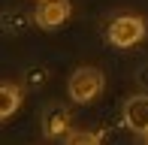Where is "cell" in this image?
Listing matches in <instances>:
<instances>
[{"label": "cell", "instance_id": "cell-1", "mask_svg": "<svg viewBox=\"0 0 148 145\" xmlns=\"http://www.w3.org/2000/svg\"><path fill=\"white\" fill-rule=\"evenodd\" d=\"M103 72L97 67H79L66 82V94H70L73 103H91L103 94Z\"/></svg>", "mask_w": 148, "mask_h": 145}, {"label": "cell", "instance_id": "cell-2", "mask_svg": "<svg viewBox=\"0 0 148 145\" xmlns=\"http://www.w3.org/2000/svg\"><path fill=\"white\" fill-rule=\"evenodd\" d=\"M106 36H109V42L118 45V49H130V45H136L139 39L145 36V21L139 15H118V18H112Z\"/></svg>", "mask_w": 148, "mask_h": 145}, {"label": "cell", "instance_id": "cell-3", "mask_svg": "<svg viewBox=\"0 0 148 145\" xmlns=\"http://www.w3.org/2000/svg\"><path fill=\"white\" fill-rule=\"evenodd\" d=\"M66 18H70V0H39L36 12H33V21L45 30L60 27Z\"/></svg>", "mask_w": 148, "mask_h": 145}, {"label": "cell", "instance_id": "cell-4", "mask_svg": "<svg viewBox=\"0 0 148 145\" xmlns=\"http://www.w3.org/2000/svg\"><path fill=\"white\" fill-rule=\"evenodd\" d=\"M124 124L139 136H148V94H133L124 103Z\"/></svg>", "mask_w": 148, "mask_h": 145}, {"label": "cell", "instance_id": "cell-5", "mask_svg": "<svg viewBox=\"0 0 148 145\" xmlns=\"http://www.w3.org/2000/svg\"><path fill=\"white\" fill-rule=\"evenodd\" d=\"M70 112L66 106H51L49 112L42 115V133L49 136V139H58V136H66L70 133Z\"/></svg>", "mask_w": 148, "mask_h": 145}, {"label": "cell", "instance_id": "cell-6", "mask_svg": "<svg viewBox=\"0 0 148 145\" xmlns=\"http://www.w3.org/2000/svg\"><path fill=\"white\" fill-rule=\"evenodd\" d=\"M18 103H21V88L6 82L3 88H0V118H9L12 112L18 109Z\"/></svg>", "mask_w": 148, "mask_h": 145}, {"label": "cell", "instance_id": "cell-7", "mask_svg": "<svg viewBox=\"0 0 148 145\" xmlns=\"http://www.w3.org/2000/svg\"><path fill=\"white\" fill-rule=\"evenodd\" d=\"M64 139H66L64 145H100V136L91 130H70Z\"/></svg>", "mask_w": 148, "mask_h": 145}, {"label": "cell", "instance_id": "cell-8", "mask_svg": "<svg viewBox=\"0 0 148 145\" xmlns=\"http://www.w3.org/2000/svg\"><path fill=\"white\" fill-rule=\"evenodd\" d=\"M42 76H45V70H30V85H39Z\"/></svg>", "mask_w": 148, "mask_h": 145}, {"label": "cell", "instance_id": "cell-9", "mask_svg": "<svg viewBox=\"0 0 148 145\" xmlns=\"http://www.w3.org/2000/svg\"><path fill=\"white\" fill-rule=\"evenodd\" d=\"M136 82H139V85H148V70H145V67L136 72Z\"/></svg>", "mask_w": 148, "mask_h": 145}, {"label": "cell", "instance_id": "cell-10", "mask_svg": "<svg viewBox=\"0 0 148 145\" xmlns=\"http://www.w3.org/2000/svg\"><path fill=\"white\" fill-rule=\"evenodd\" d=\"M145 145H148V142H145Z\"/></svg>", "mask_w": 148, "mask_h": 145}]
</instances>
